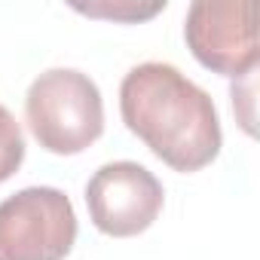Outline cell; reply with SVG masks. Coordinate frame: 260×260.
<instances>
[{
    "label": "cell",
    "mask_w": 260,
    "mask_h": 260,
    "mask_svg": "<svg viewBox=\"0 0 260 260\" xmlns=\"http://www.w3.org/2000/svg\"><path fill=\"white\" fill-rule=\"evenodd\" d=\"M77 242V214L55 187H25L0 202V260H64Z\"/></svg>",
    "instance_id": "obj_3"
},
{
    "label": "cell",
    "mask_w": 260,
    "mask_h": 260,
    "mask_svg": "<svg viewBox=\"0 0 260 260\" xmlns=\"http://www.w3.org/2000/svg\"><path fill=\"white\" fill-rule=\"evenodd\" d=\"M119 113L132 135L175 172H199L220 153V116L205 89L175 64L144 61L119 83Z\"/></svg>",
    "instance_id": "obj_1"
},
{
    "label": "cell",
    "mask_w": 260,
    "mask_h": 260,
    "mask_svg": "<svg viewBox=\"0 0 260 260\" xmlns=\"http://www.w3.org/2000/svg\"><path fill=\"white\" fill-rule=\"evenodd\" d=\"M25 116L37 144L58 156H77L104 132V101L92 77L74 68L43 71L25 95Z\"/></svg>",
    "instance_id": "obj_2"
},
{
    "label": "cell",
    "mask_w": 260,
    "mask_h": 260,
    "mask_svg": "<svg viewBox=\"0 0 260 260\" xmlns=\"http://www.w3.org/2000/svg\"><path fill=\"white\" fill-rule=\"evenodd\" d=\"M25 162V135L16 116L0 104V184L10 181Z\"/></svg>",
    "instance_id": "obj_7"
},
{
    "label": "cell",
    "mask_w": 260,
    "mask_h": 260,
    "mask_svg": "<svg viewBox=\"0 0 260 260\" xmlns=\"http://www.w3.org/2000/svg\"><path fill=\"white\" fill-rule=\"evenodd\" d=\"M184 37L193 58L220 77L242 80L257 68V7L251 0H196L187 10Z\"/></svg>",
    "instance_id": "obj_4"
},
{
    "label": "cell",
    "mask_w": 260,
    "mask_h": 260,
    "mask_svg": "<svg viewBox=\"0 0 260 260\" xmlns=\"http://www.w3.org/2000/svg\"><path fill=\"white\" fill-rule=\"evenodd\" d=\"M166 202L159 178L141 162L119 159L101 166L86 184V208L92 223L113 239H128L153 226Z\"/></svg>",
    "instance_id": "obj_5"
},
{
    "label": "cell",
    "mask_w": 260,
    "mask_h": 260,
    "mask_svg": "<svg viewBox=\"0 0 260 260\" xmlns=\"http://www.w3.org/2000/svg\"><path fill=\"white\" fill-rule=\"evenodd\" d=\"M77 13L92 19H110V22H144L166 10V0L138 4V0H95V4H74Z\"/></svg>",
    "instance_id": "obj_6"
}]
</instances>
